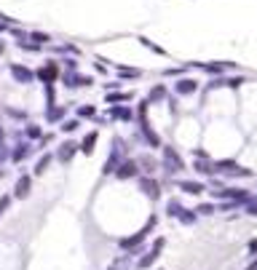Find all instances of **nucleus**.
Segmentation results:
<instances>
[{
	"mask_svg": "<svg viewBox=\"0 0 257 270\" xmlns=\"http://www.w3.org/2000/svg\"><path fill=\"white\" fill-rule=\"evenodd\" d=\"M153 225H155V217H150V220H147V225H145L142 230H139V233L129 236V238H121V241H118V246H121L123 252H129V254H137V246H139V244H142L145 238H147V233L153 230Z\"/></svg>",
	"mask_w": 257,
	"mask_h": 270,
	"instance_id": "f257e3e1",
	"label": "nucleus"
},
{
	"mask_svg": "<svg viewBox=\"0 0 257 270\" xmlns=\"http://www.w3.org/2000/svg\"><path fill=\"white\" fill-rule=\"evenodd\" d=\"M163 246H166V238H163V236H158V238H155V241H153V246H150V252H147L145 257L139 260V265H137V268H139V270H147V268H150V265H153L155 260L161 257Z\"/></svg>",
	"mask_w": 257,
	"mask_h": 270,
	"instance_id": "f03ea898",
	"label": "nucleus"
},
{
	"mask_svg": "<svg viewBox=\"0 0 257 270\" xmlns=\"http://www.w3.org/2000/svg\"><path fill=\"white\" fill-rule=\"evenodd\" d=\"M163 168H166L169 174H180L182 168H185L180 152H177L174 148H163Z\"/></svg>",
	"mask_w": 257,
	"mask_h": 270,
	"instance_id": "7ed1b4c3",
	"label": "nucleus"
},
{
	"mask_svg": "<svg viewBox=\"0 0 257 270\" xmlns=\"http://www.w3.org/2000/svg\"><path fill=\"white\" fill-rule=\"evenodd\" d=\"M30 190H33V176L22 174L19 180H17V184H14V198L25 200V198H30Z\"/></svg>",
	"mask_w": 257,
	"mask_h": 270,
	"instance_id": "20e7f679",
	"label": "nucleus"
},
{
	"mask_svg": "<svg viewBox=\"0 0 257 270\" xmlns=\"http://www.w3.org/2000/svg\"><path fill=\"white\" fill-rule=\"evenodd\" d=\"M139 190H142L150 200L161 198V188H158V182H155L153 176H139Z\"/></svg>",
	"mask_w": 257,
	"mask_h": 270,
	"instance_id": "39448f33",
	"label": "nucleus"
},
{
	"mask_svg": "<svg viewBox=\"0 0 257 270\" xmlns=\"http://www.w3.org/2000/svg\"><path fill=\"white\" fill-rule=\"evenodd\" d=\"M75 152H78V142L67 140V142H62V144H59V150H57V160H59V164H70V160L75 158Z\"/></svg>",
	"mask_w": 257,
	"mask_h": 270,
	"instance_id": "423d86ee",
	"label": "nucleus"
},
{
	"mask_svg": "<svg viewBox=\"0 0 257 270\" xmlns=\"http://www.w3.org/2000/svg\"><path fill=\"white\" fill-rule=\"evenodd\" d=\"M113 174L118 176V180H131V176L139 174V166H137V160H121Z\"/></svg>",
	"mask_w": 257,
	"mask_h": 270,
	"instance_id": "0eeeda50",
	"label": "nucleus"
},
{
	"mask_svg": "<svg viewBox=\"0 0 257 270\" xmlns=\"http://www.w3.org/2000/svg\"><path fill=\"white\" fill-rule=\"evenodd\" d=\"M9 70H11L14 78H17V83H25V86H27V83H33V80H35V72H33V70H27L25 64H11Z\"/></svg>",
	"mask_w": 257,
	"mask_h": 270,
	"instance_id": "6e6552de",
	"label": "nucleus"
},
{
	"mask_svg": "<svg viewBox=\"0 0 257 270\" xmlns=\"http://www.w3.org/2000/svg\"><path fill=\"white\" fill-rule=\"evenodd\" d=\"M99 140V131H89V134L83 136V142L78 144V150L83 152V156H94V144Z\"/></svg>",
	"mask_w": 257,
	"mask_h": 270,
	"instance_id": "1a4fd4ad",
	"label": "nucleus"
},
{
	"mask_svg": "<svg viewBox=\"0 0 257 270\" xmlns=\"http://www.w3.org/2000/svg\"><path fill=\"white\" fill-rule=\"evenodd\" d=\"M217 198H228L230 204L233 200H249V196H246V190H233V188H228V190H212Z\"/></svg>",
	"mask_w": 257,
	"mask_h": 270,
	"instance_id": "9d476101",
	"label": "nucleus"
},
{
	"mask_svg": "<svg viewBox=\"0 0 257 270\" xmlns=\"http://www.w3.org/2000/svg\"><path fill=\"white\" fill-rule=\"evenodd\" d=\"M57 64H54V62H49V64H46V67H41V70H38L35 72V78H41L43 83H46V86H49V83H54V78H57Z\"/></svg>",
	"mask_w": 257,
	"mask_h": 270,
	"instance_id": "9b49d317",
	"label": "nucleus"
},
{
	"mask_svg": "<svg viewBox=\"0 0 257 270\" xmlns=\"http://www.w3.org/2000/svg\"><path fill=\"white\" fill-rule=\"evenodd\" d=\"M196 88H198V83H196V80H190V78H182V80H177V83H174V91H177V94H182V96L193 94Z\"/></svg>",
	"mask_w": 257,
	"mask_h": 270,
	"instance_id": "f8f14e48",
	"label": "nucleus"
},
{
	"mask_svg": "<svg viewBox=\"0 0 257 270\" xmlns=\"http://www.w3.org/2000/svg\"><path fill=\"white\" fill-rule=\"evenodd\" d=\"M139 126H142V134H145V140L150 142V148H161V140H158V134H155V131L150 128V123H147V118H142V123H139Z\"/></svg>",
	"mask_w": 257,
	"mask_h": 270,
	"instance_id": "ddd939ff",
	"label": "nucleus"
},
{
	"mask_svg": "<svg viewBox=\"0 0 257 270\" xmlns=\"http://www.w3.org/2000/svg\"><path fill=\"white\" fill-rule=\"evenodd\" d=\"M65 83L70 88H75V86H91V78H86V75H78V72H67L65 75Z\"/></svg>",
	"mask_w": 257,
	"mask_h": 270,
	"instance_id": "4468645a",
	"label": "nucleus"
},
{
	"mask_svg": "<svg viewBox=\"0 0 257 270\" xmlns=\"http://www.w3.org/2000/svg\"><path fill=\"white\" fill-rule=\"evenodd\" d=\"M177 188H180L182 192H188V196H201V192H204V184H201V182H190V180H182Z\"/></svg>",
	"mask_w": 257,
	"mask_h": 270,
	"instance_id": "2eb2a0df",
	"label": "nucleus"
},
{
	"mask_svg": "<svg viewBox=\"0 0 257 270\" xmlns=\"http://www.w3.org/2000/svg\"><path fill=\"white\" fill-rule=\"evenodd\" d=\"M54 164V156L51 152H46V156H41V160L35 164V176H41V174H46L49 172V166Z\"/></svg>",
	"mask_w": 257,
	"mask_h": 270,
	"instance_id": "dca6fc26",
	"label": "nucleus"
},
{
	"mask_svg": "<svg viewBox=\"0 0 257 270\" xmlns=\"http://www.w3.org/2000/svg\"><path fill=\"white\" fill-rule=\"evenodd\" d=\"M110 115H113V118H121V120H131V110H129V107H123V104H113Z\"/></svg>",
	"mask_w": 257,
	"mask_h": 270,
	"instance_id": "f3484780",
	"label": "nucleus"
},
{
	"mask_svg": "<svg viewBox=\"0 0 257 270\" xmlns=\"http://www.w3.org/2000/svg\"><path fill=\"white\" fill-rule=\"evenodd\" d=\"M65 118V107H49V112H46V120L49 123H57Z\"/></svg>",
	"mask_w": 257,
	"mask_h": 270,
	"instance_id": "a211bd4d",
	"label": "nucleus"
},
{
	"mask_svg": "<svg viewBox=\"0 0 257 270\" xmlns=\"http://www.w3.org/2000/svg\"><path fill=\"white\" fill-rule=\"evenodd\" d=\"M30 150H33V148H30V144H17V150L11 152V160H17V164H19V160H25Z\"/></svg>",
	"mask_w": 257,
	"mask_h": 270,
	"instance_id": "6ab92c4d",
	"label": "nucleus"
},
{
	"mask_svg": "<svg viewBox=\"0 0 257 270\" xmlns=\"http://www.w3.org/2000/svg\"><path fill=\"white\" fill-rule=\"evenodd\" d=\"M105 99H107L110 104H121V102H129L131 94H126V91H118V94H107Z\"/></svg>",
	"mask_w": 257,
	"mask_h": 270,
	"instance_id": "aec40b11",
	"label": "nucleus"
},
{
	"mask_svg": "<svg viewBox=\"0 0 257 270\" xmlns=\"http://www.w3.org/2000/svg\"><path fill=\"white\" fill-rule=\"evenodd\" d=\"M177 220H180L182 225H193V222H196V214H193V212H188V209L182 206V209H180V214H177Z\"/></svg>",
	"mask_w": 257,
	"mask_h": 270,
	"instance_id": "412c9836",
	"label": "nucleus"
},
{
	"mask_svg": "<svg viewBox=\"0 0 257 270\" xmlns=\"http://www.w3.org/2000/svg\"><path fill=\"white\" fill-rule=\"evenodd\" d=\"M163 96H166V88H163V86H155V88L150 91V96H147V102H161Z\"/></svg>",
	"mask_w": 257,
	"mask_h": 270,
	"instance_id": "4be33fe9",
	"label": "nucleus"
},
{
	"mask_svg": "<svg viewBox=\"0 0 257 270\" xmlns=\"http://www.w3.org/2000/svg\"><path fill=\"white\" fill-rule=\"evenodd\" d=\"M118 75H123V78H139L142 70H134V67H118Z\"/></svg>",
	"mask_w": 257,
	"mask_h": 270,
	"instance_id": "5701e85b",
	"label": "nucleus"
},
{
	"mask_svg": "<svg viewBox=\"0 0 257 270\" xmlns=\"http://www.w3.org/2000/svg\"><path fill=\"white\" fill-rule=\"evenodd\" d=\"M27 136H30V140H41V136H43L41 126H38V123H30V126H27Z\"/></svg>",
	"mask_w": 257,
	"mask_h": 270,
	"instance_id": "b1692460",
	"label": "nucleus"
},
{
	"mask_svg": "<svg viewBox=\"0 0 257 270\" xmlns=\"http://www.w3.org/2000/svg\"><path fill=\"white\" fill-rule=\"evenodd\" d=\"M78 115H81V118H94V115H97V107H94V104H83L81 110H78Z\"/></svg>",
	"mask_w": 257,
	"mask_h": 270,
	"instance_id": "393cba45",
	"label": "nucleus"
},
{
	"mask_svg": "<svg viewBox=\"0 0 257 270\" xmlns=\"http://www.w3.org/2000/svg\"><path fill=\"white\" fill-rule=\"evenodd\" d=\"M78 126H81V123H78V118H75V120H65V123H62V131H65V134H73Z\"/></svg>",
	"mask_w": 257,
	"mask_h": 270,
	"instance_id": "a878e982",
	"label": "nucleus"
},
{
	"mask_svg": "<svg viewBox=\"0 0 257 270\" xmlns=\"http://www.w3.org/2000/svg\"><path fill=\"white\" fill-rule=\"evenodd\" d=\"M196 172H198V174H212L214 166H209V164H204V160H198V164H196Z\"/></svg>",
	"mask_w": 257,
	"mask_h": 270,
	"instance_id": "bb28decb",
	"label": "nucleus"
},
{
	"mask_svg": "<svg viewBox=\"0 0 257 270\" xmlns=\"http://www.w3.org/2000/svg\"><path fill=\"white\" fill-rule=\"evenodd\" d=\"M30 38H33V40H35V46H41V43H49V40H51V38L46 35V32H33Z\"/></svg>",
	"mask_w": 257,
	"mask_h": 270,
	"instance_id": "cd10ccee",
	"label": "nucleus"
},
{
	"mask_svg": "<svg viewBox=\"0 0 257 270\" xmlns=\"http://www.w3.org/2000/svg\"><path fill=\"white\" fill-rule=\"evenodd\" d=\"M137 166H145V172H147V174H150V172H155V168H153L155 164H153L150 158H139V160H137Z\"/></svg>",
	"mask_w": 257,
	"mask_h": 270,
	"instance_id": "c85d7f7f",
	"label": "nucleus"
},
{
	"mask_svg": "<svg viewBox=\"0 0 257 270\" xmlns=\"http://www.w3.org/2000/svg\"><path fill=\"white\" fill-rule=\"evenodd\" d=\"M166 209H169V217H177V214H180V209H182V206L177 204V200H169V206H166Z\"/></svg>",
	"mask_w": 257,
	"mask_h": 270,
	"instance_id": "c756f323",
	"label": "nucleus"
},
{
	"mask_svg": "<svg viewBox=\"0 0 257 270\" xmlns=\"http://www.w3.org/2000/svg\"><path fill=\"white\" fill-rule=\"evenodd\" d=\"M246 214L249 217H257V200H246Z\"/></svg>",
	"mask_w": 257,
	"mask_h": 270,
	"instance_id": "7c9ffc66",
	"label": "nucleus"
},
{
	"mask_svg": "<svg viewBox=\"0 0 257 270\" xmlns=\"http://www.w3.org/2000/svg\"><path fill=\"white\" fill-rule=\"evenodd\" d=\"M9 204H11V196H3V198H0V217L6 214V209H9Z\"/></svg>",
	"mask_w": 257,
	"mask_h": 270,
	"instance_id": "2f4dec72",
	"label": "nucleus"
},
{
	"mask_svg": "<svg viewBox=\"0 0 257 270\" xmlns=\"http://www.w3.org/2000/svg\"><path fill=\"white\" fill-rule=\"evenodd\" d=\"M139 43H142V46H147V48H150V51H155V54H163V48H158V46H153L150 40H147V38H139Z\"/></svg>",
	"mask_w": 257,
	"mask_h": 270,
	"instance_id": "473e14b6",
	"label": "nucleus"
},
{
	"mask_svg": "<svg viewBox=\"0 0 257 270\" xmlns=\"http://www.w3.org/2000/svg\"><path fill=\"white\" fill-rule=\"evenodd\" d=\"M196 212H198V214H214V206H212V204H201Z\"/></svg>",
	"mask_w": 257,
	"mask_h": 270,
	"instance_id": "72a5a7b5",
	"label": "nucleus"
},
{
	"mask_svg": "<svg viewBox=\"0 0 257 270\" xmlns=\"http://www.w3.org/2000/svg\"><path fill=\"white\" fill-rule=\"evenodd\" d=\"M123 262H126V257H121V260H115L113 265H110V270H123Z\"/></svg>",
	"mask_w": 257,
	"mask_h": 270,
	"instance_id": "f704fd0d",
	"label": "nucleus"
},
{
	"mask_svg": "<svg viewBox=\"0 0 257 270\" xmlns=\"http://www.w3.org/2000/svg\"><path fill=\"white\" fill-rule=\"evenodd\" d=\"M22 48H25V51H38L41 46H35V43H22Z\"/></svg>",
	"mask_w": 257,
	"mask_h": 270,
	"instance_id": "c9c22d12",
	"label": "nucleus"
},
{
	"mask_svg": "<svg viewBox=\"0 0 257 270\" xmlns=\"http://www.w3.org/2000/svg\"><path fill=\"white\" fill-rule=\"evenodd\" d=\"M249 252H257V238H254V241H249Z\"/></svg>",
	"mask_w": 257,
	"mask_h": 270,
	"instance_id": "e433bc0d",
	"label": "nucleus"
},
{
	"mask_svg": "<svg viewBox=\"0 0 257 270\" xmlns=\"http://www.w3.org/2000/svg\"><path fill=\"white\" fill-rule=\"evenodd\" d=\"M0 54H3V43H0Z\"/></svg>",
	"mask_w": 257,
	"mask_h": 270,
	"instance_id": "4c0bfd02",
	"label": "nucleus"
},
{
	"mask_svg": "<svg viewBox=\"0 0 257 270\" xmlns=\"http://www.w3.org/2000/svg\"><path fill=\"white\" fill-rule=\"evenodd\" d=\"M0 140H3V131H0Z\"/></svg>",
	"mask_w": 257,
	"mask_h": 270,
	"instance_id": "58836bf2",
	"label": "nucleus"
},
{
	"mask_svg": "<svg viewBox=\"0 0 257 270\" xmlns=\"http://www.w3.org/2000/svg\"><path fill=\"white\" fill-rule=\"evenodd\" d=\"M0 30H3V24H0Z\"/></svg>",
	"mask_w": 257,
	"mask_h": 270,
	"instance_id": "ea45409f",
	"label": "nucleus"
}]
</instances>
